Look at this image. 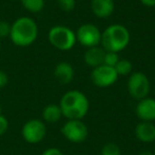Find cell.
Segmentation results:
<instances>
[{
	"mask_svg": "<svg viewBox=\"0 0 155 155\" xmlns=\"http://www.w3.org/2000/svg\"><path fill=\"white\" fill-rule=\"evenodd\" d=\"M91 9L94 15L98 18H107L114 13V0H91Z\"/></svg>",
	"mask_w": 155,
	"mask_h": 155,
	"instance_id": "cell-11",
	"label": "cell"
},
{
	"mask_svg": "<svg viewBox=\"0 0 155 155\" xmlns=\"http://www.w3.org/2000/svg\"><path fill=\"white\" fill-rule=\"evenodd\" d=\"M11 32V24L5 20H0V39L10 36Z\"/></svg>",
	"mask_w": 155,
	"mask_h": 155,
	"instance_id": "cell-21",
	"label": "cell"
},
{
	"mask_svg": "<svg viewBox=\"0 0 155 155\" xmlns=\"http://www.w3.org/2000/svg\"><path fill=\"white\" fill-rule=\"evenodd\" d=\"M47 134V127L43 120L39 119H30L21 127V136L25 141L28 143H38Z\"/></svg>",
	"mask_w": 155,
	"mask_h": 155,
	"instance_id": "cell-8",
	"label": "cell"
},
{
	"mask_svg": "<svg viewBox=\"0 0 155 155\" xmlns=\"http://www.w3.org/2000/svg\"><path fill=\"white\" fill-rule=\"evenodd\" d=\"M10 39L17 47H29L38 37V27L34 19L22 16L11 25Z\"/></svg>",
	"mask_w": 155,
	"mask_h": 155,
	"instance_id": "cell-2",
	"label": "cell"
},
{
	"mask_svg": "<svg viewBox=\"0 0 155 155\" xmlns=\"http://www.w3.org/2000/svg\"><path fill=\"white\" fill-rule=\"evenodd\" d=\"M100 155H121V149L115 142H107L102 147Z\"/></svg>",
	"mask_w": 155,
	"mask_h": 155,
	"instance_id": "cell-18",
	"label": "cell"
},
{
	"mask_svg": "<svg viewBox=\"0 0 155 155\" xmlns=\"http://www.w3.org/2000/svg\"><path fill=\"white\" fill-rule=\"evenodd\" d=\"M118 73H117L115 67H110L106 65H100L95 67L91 73V82L95 86L100 88H106L110 87L118 80Z\"/></svg>",
	"mask_w": 155,
	"mask_h": 155,
	"instance_id": "cell-6",
	"label": "cell"
},
{
	"mask_svg": "<svg viewBox=\"0 0 155 155\" xmlns=\"http://www.w3.org/2000/svg\"><path fill=\"white\" fill-rule=\"evenodd\" d=\"M9 130V121L3 115L0 114V136L5 135Z\"/></svg>",
	"mask_w": 155,
	"mask_h": 155,
	"instance_id": "cell-22",
	"label": "cell"
},
{
	"mask_svg": "<svg viewBox=\"0 0 155 155\" xmlns=\"http://www.w3.org/2000/svg\"><path fill=\"white\" fill-rule=\"evenodd\" d=\"M9 83V75L5 71L0 69V88H3Z\"/></svg>",
	"mask_w": 155,
	"mask_h": 155,
	"instance_id": "cell-23",
	"label": "cell"
},
{
	"mask_svg": "<svg viewBox=\"0 0 155 155\" xmlns=\"http://www.w3.org/2000/svg\"><path fill=\"white\" fill-rule=\"evenodd\" d=\"M0 114H1V107H0Z\"/></svg>",
	"mask_w": 155,
	"mask_h": 155,
	"instance_id": "cell-28",
	"label": "cell"
},
{
	"mask_svg": "<svg viewBox=\"0 0 155 155\" xmlns=\"http://www.w3.org/2000/svg\"><path fill=\"white\" fill-rule=\"evenodd\" d=\"M131 41V34L127 27L120 24L108 26L101 34V47L105 51L118 52L124 50Z\"/></svg>",
	"mask_w": 155,
	"mask_h": 155,
	"instance_id": "cell-3",
	"label": "cell"
},
{
	"mask_svg": "<svg viewBox=\"0 0 155 155\" xmlns=\"http://www.w3.org/2000/svg\"><path fill=\"white\" fill-rule=\"evenodd\" d=\"M58 8L62 10L63 12H71L74 10L75 8V0H58Z\"/></svg>",
	"mask_w": 155,
	"mask_h": 155,
	"instance_id": "cell-20",
	"label": "cell"
},
{
	"mask_svg": "<svg viewBox=\"0 0 155 155\" xmlns=\"http://www.w3.org/2000/svg\"><path fill=\"white\" fill-rule=\"evenodd\" d=\"M135 136L144 143L155 142V124L148 121H140L135 127Z\"/></svg>",
	"mask_w": 155,
	"mask_h": 155,
	"instance_id": "cell-12",
	"label": "cell"
},
{
	"mask_svg": "<svg viewBox=\"0 0 155 155\" xmlns=\"http://www.w3.org/2000/svg\"><path fill=\"white\" fill-rule=\"evenodd\" d=\"M63 117L68 120H82L89 110V100L80 91H69L60 100Z\"/></svg>",
	"mask_w": 155,
	"mask_h": 155,
	"instance_id": "cell-1",
	"label": "cell"
},
{
	"mask_svg": "<svg viewBox=\"0 0 155 155\" xmlns=\"http://www.w3.org/2000/svg\"><path fill=\"white\" fill-rule=\"evenodd\" d=\"M101 34L96 25L94 24H84L79 27L75 32L77 41L81 44L85 48L97 47L101 44Z\"/></svg>",
	"mask_w": 155,
	"mask_h": 155,
	"instance_id": "cell-9",
	"label": "cell"
},
{
	"mask_svg": "<svg viewBox=\"0 0 155 155\" xmlns=\"http://www.w3.org/2000/svg\"><path fill=\"white\" fill-rule=\"evenodd\" d=\"M61 133L68 141L80 143L88 137V127L82 120H68L62 127Z\"/></svg>",
	"mask_w": 155,
	"mask_h": 155,
	"instance_id": "cell-7",
	"label": "cell"
},
{
	"mask_svg": "<svg viewBox=\"0 0 155 155\" xmlns=\"http://www.w3.org/2000/svg\"><path fill=\"white\" fill-rule=\"evenodd\" d=\"M54 77L62 84H68L73 80L74 77V69L69 63L61 62L54 68Z\"/></svg>",
	"mask_w": 155,
	"mask_h": 155,
	"instance_id": "cell-13",
	"label": "cell"
},
{
	"mask_svg": "<svg viewBox=\"0 0 155 155\" xmlns=\"http://www.w3.org/2000/svg\"><path fill=\"white\" fill-rule=\"evenodd\" d=\"M41 117H43L44 122L48 123H55L61 120L63 117L62 110H61L58 104H48L45 106L41 112Z\"/></svg>",
	"mask_w": 155,
	"mask_h": 155,
	"instance_id": "cell-15",
	"label": "cell"
},
{
	"mask_svg": "<svg viewBox=\"0 0 155 155\" xmlns=\"http://www.w3.org/2000/svg\"><path fill=\"white\" fill-rule=\"evenodd\" d=\"M127 91L136 100H141L149 97L151 91V83L149 78L143 72H133L127 79Z\"/></svg>",
	"mask_w": 155,
	"mask_h": 155,
	"instance_id": "cell-5",
	"label": "cell"
},
{
	"mask_svg": "<svg viewBox=\"0 0 155 155\" xmlns=\"http://www.w3.org/2000/svg\"><path fill=\"white\" fill-rule=\"evenodd\" d=\"M0 50H1V41H0Z\"/></svg>",
	"mask_w": 155,
	"mask_h": 155,
	"instance_id": "cell-27",
	"label": "cell"
},
{
	"mask_svg": "<svg viewBox=\"0 0 155 155\" xmlns=\"http://www.w3.org/2000/svg\"><path fill=\"white\" fill-rule=\"evenodd\" d=\"M41 155H64V153L58 148H49L44 151Z\"/></svg>",
	"mask_w": 155,
	"mask_h": 155,
	"instance_id": "cell-24",
	"label": "cell"
},
{
	"mask_svg": "<svg viewBox=\"0 0 155 155\" xmlns=\"http://www.w3.org/2000/svg\"><path fill=\"white\" fill-rule=\"evenodd\" d=\"M119 60L120 58H119L118 53L105 51L104 58H103V65H106V66H110V67H115Z\"/></svg>",
	"mask_w": 155,
	"mask_h": 155,
	"instance_id": "cell-19",
	"label": "cell"
},
{
	"mask_svg": "<svg viewBox=\"0 0 155 155\" xmlns=\"http://www.w3.org/2000/svg\"><path fill=\"white\" fill-rule=\"evenodd\" d=\"M139 155H154V153H152L151 151H142L139 153Z\"/></svg>",
	"mask_w": 155,
	"mask_h": 155,
	"instance_id": "cell-26",
	"label": "cell"
},
{
	"mask_svg": "<svg viewBox=\"0 0 155 155\" xmlns=\"http://www.w3.org/2000/svg\"><path fill=\"white\" fill-rule=\"evenodd\" d=\"M20 3L27 11L33 14L41 12L45 7V0H20Z\"/></svg>",
	"mask_w": 155,
	"mask_h": 155,
	"instance_id": "cell-16",
	"label": "cell"
},
{
	"mask_svg": "<svg viewBox=\"0 0 155 155\" xmlns=\"http://www.w3.org/2000/svg\"><path fill=\"white\" fill-rule=\"evenodd\" d=\"M115 69H116L118 75H127L131 74L133 65L127 60H119L116 66H115Z\"/></svg>",
	"mask_w": 155,
	"mask_h": 155,
	"instance_id": "cell-17",
	"label": "cell"
},
{
	"mask_svg": "<svg viewBox=\"0 0 155 155\" xmlns=\"http://www.w3.org/2000/svg\"><path fill=\"white\" fill-rule=\"evenodd\" d=\"M136 116L140 121H155V99L146 97L141 100H138V103L135 107Z\"/></svg>",
	"mask_w": 155,
	"mask_h": 155,
	"instance_id": "cell-10",
	"label": "cell"
},
{
	"mask_svg": "<svg viewBox=\"0 0 155 155\" xmlns=\"http://www.w3.org/2000/svg\"><path fill=\"white\" fill-rule=\"evenodd\" d=\"M48 39L54 48L61 51H69L77 43L75 32L63 25L52 27L48 32Z\"/></svg>",
	"mask_w": 155,
	"mask_h": 155,
	"instance_id": "cell-4",
	"label": "cell"
},
{
	"mask_svg": "<svg viewBox=\"0 0 155 155\" xmlns=\"http://www.w3.org/2000/svg\"><path fill=\"white\" fill-rule=\"evenodd\" d=\"M139 1L143 5H146V7H149V8L155 7V0H139Z\"/></svg>",
	"mask_w": 155,
	"mask_h": 155,
	"instance_id": "cell-25",
	"label": "cell"
},
{
	"mask_svg": "<svg viewBox=\"0 0 155 155\" xmlns=\"http://www.w3.org/2000/svg\"><path fill=\"white\" fill-rule=\"evenodd\" d=\"M104 54H105V50L99 46L87 48L86 52L84 53V63L87 66L93 67V68L98 67L103 64Z\"/></svg>",
	"mask_w": 155,
	"mask_h": 155,
	"instance_id": "cell-14",
	"label": "cell"
}]
</instances>
